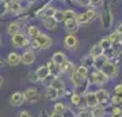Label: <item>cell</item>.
I'll use <instances>...</instances> for the list:
<instances>
[{
  "instance_id": "6da1fadb",
  "label": "cell",
  "mask_w": 122,
  "mask_h": 117,
  "mask_svg": "<svg viewBox=\"0 0 122 117\" xmlns=\"http://www.w3.org/2000/svg\"><path fill=\"white\" fill-rule=\"evenodd\" d=\"M33 48H37V49H48L52 46V38L49 35L44 34L39 31L38 34L35 35L33 38Z\"/></svg>"
},
{
  "instance_id": "7a4b0ae2",
  "label": "cell",
  "mask_w": 122,
  "mask_h": 117,
  "mask_svg": "<svg viewBox=\"0 0 122 117\" xmlns=\"http://www.w3.org/2000/svg\"><path fill=\"white\" fill-rule=\"evenodd\" d=\"M109 80L110 79L107 78L102 71H99V69H95L91 74V78H90V82H91L92 84H95V86H105Z\"/></svg>"
},
{
  "instance_id": "3957f363",
  "label": "cell",
  "mask_w": 122,
  "mask_h": 117,
  "mask_svg": "<svg viewBox=\"0 0 122 117\" xmlns=\"http://www.w3.org/2000/svg\"><path fill=\"white\" fill-rule=\"evenodd\" d=\"M30 44L31 42H30V39H29V37L22 34L20 31H19L18 34L12 35V45L15 48H27Z\"/></svg>"
},
{
  "instance_id": "277c9868",
  "label": "cell",
  "mask_w": 122,
  "mask_h": 117,
  "mask_svg": "<svg viewBox=\"0 0 122 117\" xmlns=\"http://www.w3.org/2000/svg\"><path fill=\"white\" fill-rule=\"evenodd\" d=\"M103 74L107 76L109 79H113V78H115L118 75V67H117V64L115 63H111V61H107L105 65H103V68L100 69Z\"/></svg>"
},
{
  "instance_id": "5b68a950",
  "label": "cell",
  "mask_w": 122,
  "mask_h": 117,
  "mask_svg": "<svg viewBox=\"0 0 122 117\" xmlns=\"http://www.w3.org/2000/svg\"><path fill=\"white\" fill-rule=\"evenodd\" d=\"M69 80H71V83H72V86H73L75 89H80L84 83L88 82L87 78H83V76H80V75L76 72V68H75V71H72L69 74Z\"/></svg>"
},
{
  "instance_id": "8992f818",
  "label": "cell",
  "mask_w": 122,
  "mask_h": 117,
  "mask_svg": "<svg viewBox=\"0 0 122 117\" xmlns=\"http://www.w3.org/2000/svg\"><path fill=\"white\" fill-rule=\"evenodd\" d=\"M100 18H102V26L105 27V29H110L111 25H113V14H111V11H110V6L109 4L106 6V8H105V11L102 12Z\"/></svg>"
},
{
  "instance_id": "52a82bcc",
  "label": "cell",
  "mask_w": 122,
  "mask_h": 117,
  "mask_svg": "<svg viewBox=\"0 0 122 117\" xmlns=\"http://www.w3.org/2000/svg\"><path fill=\"white\" fill-rule=\"evenodd\" d=\"M23 94H25L26 102H30V104H34L39 100V93L35 87H27L26 90L23 91Z\"/></svg>"
},
{
  "instance_id": "ba28073f",
  "label": "cell",
  "mask_w": 122,
  "mask_h": 117,
  "mask_svg": "<svg viewBox=\"0 0 122 117\" xmlns=\"http://www.w3.org/2000/svg\"><path fill=\"white\" fill-rule=\"evenodd\" d=\"M95 17H96L95 11L94 10H88L86 12H81V14H79V15H76V21H77L79 25H86V23H88V22L91 21V19H94Z\"/></svg>"
},
{
  "instance_id": "9c48e42d",
  "label": "cell",
  "mask_w": 122,
  "mask_h": 117,
  "mask_svg": "<svg viewBox=\"0 0 122 117\" xmlns=\"http://www.w3.org/2000/svg\"><path fill=\"white\" fill-rule=\"evenodd\" d=\"M95 95H96V100L99 101V105L102 106H107L110 104V94L109 91L105 90V89H99V90L95 91Z\"/></svg>"
},
{
  "instance_id": "30bf717a",
  "label": "cell",
  "mask_w": 122,
  "mask_h": 117,
  "mask_svg": "<svg viewBox=\"0 0 122 117\" xmlns=\"http://www.w3.org/2000/svg\"><path fill=\"white\" fill-rule=\"evenodd\" d=\"M25 102H26V100H25V94L20 93V91H16V93H14L10 97V105L14 106V108L22 106Z\"/></svg>"
},
{
  "instance_id": "8fae6325",
  "label": "cell",
  "mask_w": 122,
  "mask_h": 117,
  "mask_svg": "<svg viewBox=\"0 0 122 117\" xmlns=\"http://www.w3.org/2000/svg\"><path fill=\"white\" fill-rule=\"evenodd\" d=\"M64 46L65 48H68V49H76L79 46V39H77V37L75 34H68L64 38Z\"/></svg>"
},
{
  "instance_id": "7c38bea8",
  "label": "cell",
  "mask_w": 122,
  "mask_h": 117,
  "mask_svg": "<svg viewBox=\"0 0 122 117\" xmlns=\"http://www.w3.org/2000/svg\"><path fill=\"white\" fill-rule=\"evenodd\" d=\"M35 61V53L31 49H27L22 53V63L25 65H31Z\"/></svg>"
},
{
  "instance_id": "4fadbf2b",
  "label": "cell",
  "mask_w": 122,
  "mask_h": 117,
  "mask_svg": "<svg viewBox=\"0 0 122 117\" xmlns=\"http://www.w3.org/2000/svg\"><path fill=\"white\" fill-rule=\"evenodd\" d=\"M19 63H22V55H19L16 52H11L7 56V64L11 65V67H15Z\"/></svg>"
},
{
  "instance_id": "5bb4252c",
  "label": "cell",
  "mask_w": 122,
  "mask_h": 117,
  "mask_svg": "<svg viewBox=\"0 0 122 117\" xmlns=\"http://www.w3.org/2000/svg\"><path fill=\"white\" fill-rule=\"evenodd\" d=\"M65 23V30L69 33V34H75L76 31H77V29H79V23H77V21L76 19H66V21H64Z\"/></svg>"
},
{
  "instance_id": "9a60e30c",
  "label": "cell",
  "mask_w": 122,
  "mask_h": 117,
  "mask_svg": "<svg viewBox=\"0 0 122 117\" xmlns=\"http://www.w3.org/2000/svg\"><path fill=\"white\" fill-rule=\"evenodd\" d=\"M84 98H86V101H87L88 109H94V108H96V106L99 105V101L96 100L95 93H87V94L84 95Z\"/></svg>"
},
{
  "instance_id": "2e32d148",
  "label": "cell",
  "mask_w": 122,
  "mask_h": 117,
  "mask_svg": "<svg viewBox=\"0 0 122 117\" xmlns=\"http://www.w3.org/2000/svg\"><path fill=\"white\" fill-rule=\"evenodd\" d=\"M37 76H38V80H44L45 78H48L49 75H50V69H49L48 65H41L37 71Z\"/></svg>"
},
{
  "instance_id": "e0dca14e",
  "label": "cell",
  "mask_w": 122,
  "mask_h": 117,
  "mask_svg": "<svg viewBox=\"0 0 122 117\" xmlns=\"http://www.w3.org/2000/svg\"><path fill=\"white\" fill-rule=\"evenodd\" d=\"M90 112H91V116L92 117H106V114H107L106 108H105V106H102V105H98L96 108L91 109Z\"/></svg>"
},
{
  "instance_id": "ac0fdd59",
  "label": "cell",
  "mask_w": 122,
  "mask_h": 117,
  "mask_svg": "<svg viewBox=\"0 0 122 117\" xmlns=\"http://www.w3.org/2000/svg\"><path fill=\"white\" fill-rule=\"evenodd\" d=\"M107 61H109V59H107L105 55H102V56H99V57H95V59H94V68L100 71Z\"/></svg>"
},
{
  "instance_id": "d6986e66",
  "label": "cell",
  "mask_w": 122,
  "mask_h": 117,
  "mask_svg": "<svg viewBox=\"0 0 122 117\" xmlns=\"http://www.w3.org/2000/svg\"><path fill=\"white\" fill-rule=\"evenodd\" d=\"M72 71H75V65L72 61L66 60L65 63H62L60 65V74H71Z\"/></svg>"
},
{
  "instance_id": "ffe728a7",
  "label": "cell",
  "mask_w": 122,
  "mask_h": 117,
  "mask_svg": "<svg viewBox=\"0 0 122 117\" xmlns=\"http://www.w3.org/2000/svg\"><path fill=\"white\" fill-rule=\"evenodd\" d=\"M52 61L57 65V67H60L62 63H65L66 61V56L62 52H56L54 55H53V57H52Z\"/></svg>"
},
{
  "instance_id": "44dd1931",
  "label": "cell",
  "mask_w": 122,
  "mask_h": 117,
  "mask_svg": "<svg viewBox=\"0 0 122 117\" xmlns=\"http://www.w3.org/2000/svg\"><path fill=\"white\" fill-rule=\"evenodd\" d=\"M20 30V25L18 23V22H12V23H10L8 27H7V34H10L11 37L15 34H18Z\"/></svg>"
},
{
  "instance_id": "7402d4cb",
  "label": "cell",
  "mask_w": 122,
  "mask_h": 117,
  "mask_svg": "<svg viewBox=\"0 0 122 117\" xmlns=\"http://www.w3.org/2000/svg\"><path fill=\"white\" fill-rule=\"evenodd\" d=\"M45 95H46V100L56 101V100H58V91H57L56 89H53V87H48V89H46V93H45Z\"/></svg>"
},
{
  "instance_id": "603a6c76",
  "label": "cell",
  "mask_w": 122,
  "mask_h": 117,
  "mask_svg": "<svg viewBox=\"0 0 122 117\" xmlns=\"http://www.w3.org/2000/svg\"><path fill=\"white\" fill-rule=\"evenodd\" d=\"M103 53H105V49L102 48L99 44H95V45H94V46L91 48V50H90V55H91V56L94 57V59H95V57L102 56Z\"/></svg>"
},
{
  "instance_id": "cb8c5ba5",
  "label": "cell",
  "mask_w": 122,
  "mask_h": 117,
  "mask_svg": "<svg viewBox=\"0 0 122 117\" xmlns=\"http://www.w3.org/2000/svg\"><path fill=\"white\" fill-rule=\"evenodd\" d=\"M53 89H56V90H65V83H64V80L61 78H56L54 80H53L52 86Z\"/></svg>"
},
{
  "instance_id": "d4e9b609",
  "label": "cell",
  "mask_w": 122,
  "mask_h": 117,
  "mask_svg": "<svg viewBox=\"0 0 122 117\" xmlns=\"http://www.w3.org/2000/svg\"><path fill=\"white\" fill-rule=\"evenodd\" d=\"M80 100H81V94H79L77 91H73V93L71 94V97H69V102L73 105V106H76V108H77Z\"/></svg>"
},
{
  "instance_id": "484cf974",
  "label": "cell",
  "mask_w": 122,
  "mask_h": 117,
  "mask_svg": "<svg viewBox=\"0 0 122 117\" xmlns=\"http://www.w3.org/2000/svg\"><path fill=\"white\" fill-rule=\"evenodd\" d=\"M111 52H113L114 57H118L119 55L122 53V44L118 42V44H111Z\"/></svg>"
},
{
  "instance_id": "4316f807",
  "label": "cell",
  "mask_w": 122,
  "mask_h": 117,
  "mask_svg": "<svg viewBox=\"0 0 122 117\" xmlns=\"http://www.w3.org/2000/svg\"><path fill=\"white\" fill-rule=\"evenodd\" d=\"M81 64H83L84 67H87V68H91V67H94V57H92L91 55L84 56L83 59H81Z\"/></svg>"
},
{
  "instance_id": "83f0119b",
  "label": "cell",
  "mask_w": 122,
  "mask_h": 117,
  "mask_svg": "<svg viewBox=\"0 0 122 117\" xmlns=\"http://www.w3.org/2000/svg\"><path fill=\"white\" fill-rule=\"evenodd\" d=\"M53 19L60 23V22H64L65 21V11H61V10H56V12L53 15Z\"/></svg>"
},
{
  "instance_id": "f1b7e54d",
  "label": "cell",
  "mask_w": 122,
  "mask_h": 117,
  "mask_svg": "<svg viewBox=\"0 0 122 117\" xmlns=\"http://www.w3.org/2000/svg\"><path fill=\"white\" fill-rule=\"evenodd\" d=\"M56 25H57V22L53 19V17L52 18H45L44 19V26L46 27V29H49V30H53V29L56 27Z\"/></svg>"
},
{
  "instance_id": "f546056e",
  "label": "cell",
  "mask_w": 122,
  "mask_h": 117,
  "mask_svg": "<svg viewBox=\"0 0 122 117\" xmlns=\"http://www.w3.org/2000/svg\"><path fill=\"white\" fill-rule=\"evenodd\" d=\"M53 110H54L56 113H61V114H65V112H66V106H65V104H62V102H57V104L54 105Z\"/></svg>"
},
{
  "instance_id": "4dcf8cb0",
  "label": "cell",
  "mask_w": 122,
  "mask_h": 117,
  "mask_svg": "<svg viewBox=\"0 0 122 117\" xmlns=\"http://www.w3.org/2000/svg\"><path fill=\"white\" fill-rule=\"evenodd\" d=\"M56 12V8H53V7H46V8L41 12V17H45V18H52Z\"/></svg>"
},
{
  "instance_id": "1f68e13d",
  "label": "cell",
  "mask_w": 122,
  "mask_h": 117,
  "mask_svg": "<svg viewBox=\"0 0 122 117\" xmlns=\"http://www.w3.org/2000/svg\"><path fill=\"white\" fill-rule=\"evenodd\" d=\"M76 72H77L80 76H83V78H87L88 76V68L84 67L83 64H80L79 67H76Z\"/></svg>"
},
{
  "instance_id": "d6a6232c",
  "label": "cell",
  "mask_w": 122,
  "mask_h": 117,
  "mask_svg": "<svg viewBox=\"0 0 122 117\" xmlns=\"http://www.w3.org/2000/svg\"><path fill=\"white\" fill-rule=\"evenodd\" d=\"M107 38L110 39V42H111V44H118V42H121V34H119V33H117V31L111 33V34L107 37Z\"/></svg>"
},
{
  "instance_id": "836d02e7",
  "label": "cell",
  "mask_w": 122,
  "mask_h": 117,
  "mask_svg": "<svg viewBox=\"0 0 122 117\" xmlns=\"http://www.w3.org/2000/svg\"><path fill=\"white\" fill-rule=\"evenodd\" d=\"M38 33H39V29L37 26H29L27 27V34H29V37H31V38H34Z\"/></svg>"
},
{
  "instance_id": "e575fe53",
  "label": "cell",
  "mask_w": 122,
  "mask_h": 117,
  "mask_svg": "<svg viewBox=\"0 0 122 117\" xmlns=\"http://www.w3.org/2000/svg\"><path fill=\"white\" fill-rule=\"evenodd\" d=\"M8 10L10 12H19V10H20V4L18 3V1H12L11 4H8Z\"/></svg>"
},
{
  "instance_id": "d590c367",
  "label": "cell",
  "mask_w": 122,
  "mask_h": 117,
  "mask_svg": "<svg viewBox=\"0 0 122 117\" xmlns=\"http://www.w3.org/2000/svg\"><path fill=\"white\" fill-rule=\"evenodd\" d=\"M56 78H57V76H54V75H52V74H50V75L48 76V78H45L44 80H42V83H44V86H45V87H50V86H52V83H53V80H54Z\"/></svg>"
},
{
  "instance_id": "8d00e7d4",
  "label": "cell",
  "mask_w": 122,
  "mask_h": 117,
  "mask_svg": "<svg viewBox=\"0 0 122 117\" xmlns=\"http://www.w3.org/2000/svg\"><path fill=\"white\" fill-rule=\"evenodd\" d=\"M99 45L105 49V50H107V49L111 48V42H110L109 38H102V39H100V42H99Z\"/></svg>"
},
{
  "instance_id": "74e56055",
  "label": "cell",
  "mask_w": 122,
  "mask_h": 117,
  "mask_svg": "<svg viewBox=\"0 0 122 117\" xmlns=\"http://www.w3.org/2000/svg\"><path fill=\"white\" fill-rule=\"evenodd\" d=\"M77 109H79V110H87V109H88L87 101H86L84 97H81V100H80V102H79V105H77Z\"/></svg>"
},
{
  "instance_id": "f35d334b",
  "label": "cell",
  "mask_w": 122,
  "mask_h": 117,
  "mask_svg": "<svg viewBox=\"0 0 122 117\" xmlns=\"http://www.w3.org/2000/svg\"><path fill=\"white\" fill-rule=\"evenodd\" d=\"M66 19H76V14L73 10H66L65 11V21Z\"/></svg>"
},
{
  "instance_id": "ab89813d",
  "label": "cell",
  "mask_w": 122,
  "mask_h": 117,
  "mask_svg": "<svg viewBox=\"0 0 122 117\" xmlns=\"http://www.w3.org/2000/svg\"><path fill=\"white\" fill-rule=\"evenodd\" d=\"M114 94L118 95L119 98H122V83H119V84H117L114 87Z\"/></svg>"
},
{
  "instance_id": "60d3db41",
  "label": "cell",
  "mask_w": 122,
  "mask_h": 117,
  "mask_svg": "<svg viewBox=\"0 0 122 117\" xmlns=\"http://www.w3.org/2000/svg\"><path fill=\"white\" fill-rule=\"evenodd\" d=\"M110 102H111L113 105H119V104H121V98L114 94L113 97H110Z\"/></svg>"
},
{
  "instance_id": "b9f144b4",
  "label": "cell",
  "mask_w": 122,
  "mask_h": 117,
  "mask_svg": "<svg viewBox=\"0 0 122 117\" xmlns=\"http://www.w3.org/2000/svg\"><path fill=\"white\" fill-rule=\"evenodd\" d=\"M29 79H30L31 82H38L37 72H35V71H31V72H29Z\"/></svg>"
},
{
  "instance_id": "7bdbcfd3",
  "label": "cell",
  "mask_w": 122,
  "mask_h": 117,
  "mask_svg": "<svg viewBox=\"0 0 122 117\" xmlns=\"http://www.w3.org/2000/svg\"><path fill=\"white\" fill-rule=\"evenodd\" d=\"M90 4L95 8V7H100L103 4V0H90Z\"/></svg>"
},
{
  "instance_id": "ee69618b",
  "label": "cell",
  "mask_w": 122,
  "mask_h": 117,
  "mask_svg": "<svg viewBox=\"0 0 122 117\" xmlns=\"http://www.w3.org/2000/svg\"><path fill=\"white\" fill-rule=\"evenodd\" d=\"M7 10H8V4H5L4 1H1V3H0V15L7 12Z\"/></svg>"
},
{
  "instance_id": "f6af8a7d",
  "label": "cell",
  "mask_w": 122,
  "mask_h": 117,
  "mask_svg": "<svg viewBox=\"0 0 122 117\" xmlns=\"http://www.w3.org/2000/svg\"><path fill=\"white\" fill-rule=\"evenodd\" d=\"M76 3H77L79 6H83V7H86V6L90 4V0H76Z\"/></svg>"
},
{
  "instance_id": "bcb514c9",
  "label": "cell",
  "mask_w": 122,
  "mask_h": 117,
  "mask_svg": "<svg viewBox=\"0 0 122 117\" xmlns=\"http://www.w3.org/2000/svg\"><path fill=\"white\" fill-rule=\"evenodd\" d=\"M18 117H33V116H31V114L27 112V110H22V112L18 114Z\"/></svg>"
},
{
  "instance_id": "7dc6e473",
  "label": "cell",
  "mask_w": 122,
  "mask_h": 117,
  "mask_svg": "<svg viewBox=\"0 0 122 117\" xmlns=\"http://www.w3.org/2000/svg\"><path fill=\"white\" fill-rule=\"evenodd\" d=\"M49 117H64V114H61V113H56V112H53L52 114H49Z\"/></svg>"
},
{
  "instance_id": "c3c4849f",
  "label": "cell",
  "mask_w": 122,
  "mask_h": 117,
  "mask_svg": "<svg viewBox=\"0 0 122 117\" xmlns=\"http://www.w3.org/2000/svg\"><path fill=\"white\" fill-rule=\"evenodd\" d=\"M115 31H117V33H119V34H122V22L118 25V27H117V30H115Z\"/></svg>"
},
{
  "instance_id": "681fc988",
  "label": "cell",
  "mask_w": 122,
  "mask_h": 117,
  "mask_svg": "<svg viewBox=\"0 0 122 117\" xmlns=\"http://www.w3.org/2000/svg\"><path fill=\"white\" fill-rule=\"evenodd\" d=\"M3 1H4L5 4H11V3H12V1H15V0H3Z\"/></svg>"
},
{
  "instance_id": "f907efd6",
  "label": "cell",
  "mask_w": 122,
  "mask_h": 117,
  "mask_svg": "<svg viewBox=\"0 0 122 117\" xmlns=\"http://www.w3.org/2000/svg\"><path fill=\"white\" fill-rule=\"evenodd\" d=\"M3 83H4V79H3V76L0 75V87L3 86Z\"/></svg>"
},
{
  "instance_id": "816d5d0a",
  "label": "cell",
  "mask_w": 122,
  "mask_h": 117,
  "mask_svg": "<svg viewBox=\"0 0 122 117\" xmlns=\"http://www.w3.org/2000/svg\"><path fill=\"white\" fill-rule=\"evenodd\" d=\"M110 117H122V114H115V116H113V114H110Z\"/></svg>"
},
{
  "instance_id": "f5cc1de1",
  "label": "cell",
  "mask_w": 122,
  "mask_h": 117,
  "mask_svg": "<svg viewBox=\"0 0 122 117\" xmlns=\"http://www.w3.org/2000/svg\"><path fill=\"white\" fill-rule=\"evenodd\" d=\"M121 44H122V34H121Z\"/></svg>"
},
{
  "instance_id": "db71d44e",
  "label": "cell",
  "mask_w": 122,
  "mask_h": 117,
  "mask_svg": "<svg viewBox=\"0 0 122 117\" xmlns=\"http://www.w3.org/2000/svg\"><path fill=\"white\" fill-rule=\"evenodd\" d=\"M64 117H65V116H64Z\"/></svg>"
}]
</instances>
